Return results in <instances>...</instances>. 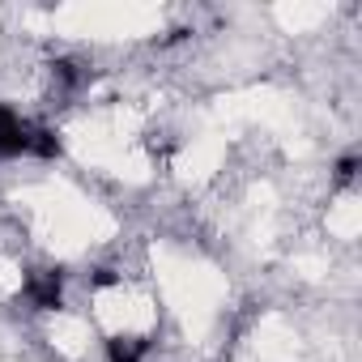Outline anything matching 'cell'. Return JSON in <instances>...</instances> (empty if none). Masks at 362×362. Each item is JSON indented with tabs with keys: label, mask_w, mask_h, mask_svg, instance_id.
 I'll return each mask as SVG.
<instances>
[{
	"label": "cell",
	"mask_w": 362,
	"mask_h": 362,
	"mask_svg": "<svg viewBox=\"0 0 362 362\" xmlns=\"http://www.w3.org/2000/svg\"><path fill=\"white\" fill-rule=\"evenodd\" d=\"M64 273L60 269H30L22 277V298L30 311H60L64 307Z\"/></svg>",
	"instance_id": "1"
},
{
	"label": "cell",
	"mask_w": 362,
	"mask_h": 362,
	"mask_svg": "<svg viewBox=\"0 0 362 362\" xmlns=\"http://www.w3.org/2000/svg\"><path fill=\"white\" fill-rule=\"evenodd\" d=\"M26 136H30V115H22L9 103H0V162L26 158Z\"/></svg>",
	"instance_id": "2"
},
{
	"label": "cell",
	"mask_w": 362,
	"mask_h": 362,
	"mask_svg": "<svg viewBox=\"0 0 362 362\" xmlns=\"http://www.w3.org/2000/svg\"><path fill=\"white\" fill-rule=\"evenodd\" d=\"M332 175H337V184H341V188H349L354 179H358V153H345V158H337V170H332Z\"/></svg>",
	"instance_id": "3"
}]
</instances>
